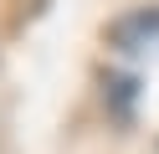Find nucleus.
<instances>
[{"label": "nucleus", "instance_id": "2", "mask_svg": "<svg viewBox=\"0 0 159 154\" xmlns=\"http://www.w3.org/2000/svg\"><path fill=\"white\" fill-rule=\"evenodd\" d=\"M103 87H108V113H113V123H134V113H139V92H144L139 72H108Z\"/></svg>", "mask_w": 159, "mask_h": 154}, {"label": "nucleus", "instance_id": "1", "mask_svg": "<svg viewBox=\"0 0 159 154\" xmlns=\"http://www.w3.org/2000/svg\"><path fill=\"white\" fill-rule=\"evenodd\" d=\"M108 41L123 51H144V46H159V5H139L128 16H118L108 26Z\"/></svg>", "mask_w": 159, "mask_h": 154}]
</instances>
